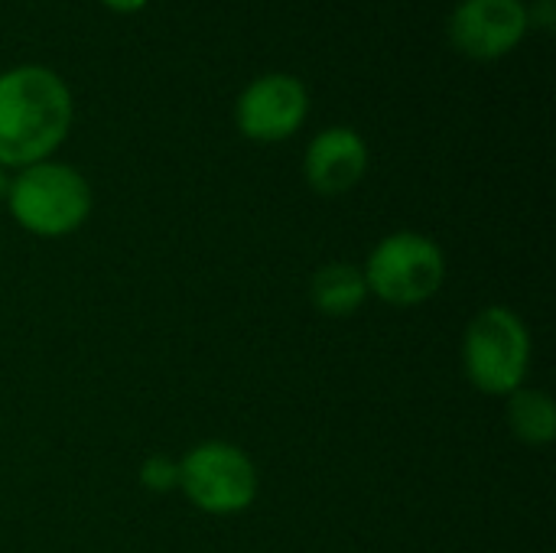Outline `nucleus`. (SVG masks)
I'll use <instances>...</instances> for the list:
<instances>
[{"mask_svg": "<svg viewBox=\"0 0 556 553\" xmlns=\"http://www.w3.org/2000/svg\"><path fill=\"white\" fill-rule=\"evenodd\" d=\"M75 121L68 81L36 62L0 72V166L26 169L52 160Z\"/></svg>", "mask_w": 556, "mask_h": 553, "instance_id": "f257e3e1", "label": "nucleus"}, {"mask_svg": "<svg viewBox=\"0 0 556 553\" xmlns=\"http://www.w3.org/2000/svg\"><path fill=\"white\" fill-rule=\"evenodd\" d=\"M7 209L13 222L33 238H68L75 235L94 205L88 179L62 160H42L16 176L7 186Z\"/></svg>", "mask_w": 556, "mask_h": 553, "instance_id": "f03ea898", "label": "nucleus"}, {"mask_svg": "<svg viewBox=\"0 0 556 553\" xmlns=\"http://www.w3.org/2000/svg\"><path fill=\"white\" fill-rule=\"evenodd\" d=\"M463 372L479 394L511 398L528 385L534 345L528 323L511 306L479 310L463 332Z\"/></svg>", "mask_w": 556, "mask_h": 553, "instance_id": "7ed1b4c3", "label": "nucleus"}, {"mask_svg": "<svg viewBox=\"0 0 556 553\" xmlns=\"http://www.w3.org/2000/svg\"><path fill=\"white\" fill-rule=\"evenodd\" d=\"M362 274L368 297H378L397 310H414L443 290L446 254L424 231H391L371 248Z\"/></svg>", "mask_w": 556, "mask_h": 553, "instance_id": "20e7f679", "label": "nucleus"}, {"mask_svg": "<svg viewBox=\"0 0 556 553\" xmlns=\"http://www.w3.org/2000/svg\"><path fill=\"white\" fill-rule=\"evenodd\" d=\"M257 489L261 479L254 460L228 440L195 443L179 460V492L202 515H241L254 505Z\"/></svg>", "mask_w": 556, "mask_h": 553, "instance_id": "39448f33", "label": "nucleus"}, {"mask_svg": "<svg viewBox=\"0 0 556 553\" xmlns=\"http://www.w3.org/2000/svg\"><path fill=\"white\" fill-rule=\"evenodd\" d=\"M309 117V91L290 72L254 78L235 101V127L254 143H283Z\"/></svg>", "mask_w": 556, "mask_h": 553, "instance_id": "423d86ee", "label": "nucleus"}, {"mask_svg": "<svg viewBox=\"0 0 556 553\" xmlns=\"http://www.w3.org/2000/svg\"><path fill=\"white\" fill-rule=\"evenodd\" d=\"M528 29L525 0H459L446 23L453 49L476 62L511 55L525 42Z\"/></svg>", "mask_w": 556, "mask_h": 553, "instance_id": "0eeeda50", "label": "nucleus"}, {"mask_svg": "<svg viewBox=\"0 0 556 553\" xmlns=\"http://www.w3.org/2000/svg\"><path fill=\"white\" fill-rule=\"evenodd\" d=\"M368 163L371 153L365 137L352 127L336 124L309 140L303 153V176L316 196H345L365 179Z\"/></svg>", "mask_w": 556, "mask_h": 553, "instance_id": "6e6552de", "label": "nucleus"}, {"mask_svg": "<svg viewBox=\"0 0 556 553\" xmlns=\"http://www.w3.org/2000/svg\"><path fill=\"white\" fill-rule=\"evenodd\" d=\"M365 300H368V284L362 267L355 264L332 261L319 267L309 280V303L319 316L349 319L365 306Z\"/></svg>", "mask_w": 556, "mask_h": 553, "instance_id": "1a4fd4ad", "label": "nucleus"}, {"mask_svg": "<svg viewBox=\"0 0 556 553\" xmlns=\"http://www.w3.org/2000/svg\"><path fill=\"white\" fill-rule=\"evenodd\" d=\"M508 427L511 433L534 450L551 447L556 437V404L541 388H518L508 398Z\"/></svg>", "mask_w": 556, "mask_h": 553, "instance_id": "9d476101", "label": "nucleus"}, {"mask_svg": "<svg viewBox=\"0 0 556 553\" xmlns=\"http://www.w3.org/2000/svg\"><path fill=\"white\" fill-rule=\"evenodd\" d=\"M140 482L143 489L156 492V495H166V492H176L179 489V460L166 456V453H153L140 463Z\"/></svg>", "mask_w": 556, "mask_h": 553, "instance_id": "9b49d317", "label": "nucleus"}, {"mask_svg": "<svg viewBox=\"0 0 556 553\" xmlns=\"http://www.w3.org/2000/svg\"><path fill=\"white\" fill-rule=\"evenodd\" d=\"M528 23L544 29V33H551L556 26V0H534L528 7Z\"/></svg>", "mask_w": 556, "mask_h": 553, "instance_id": "f8f14e48", "label": "nucleus"}, {"mask_svg": "<svg viewBox=\"0 0 556 553\" xmlns=\"http://www.w3.org/2000/svg\"><path fill=\"white\" fill-rule=\"evenodd\" d=\"M147 3H150V0H101V7H104V10H111V13H124V16L140 13Z\"/></svg>", "mask_w": 556, "mask_h": 553, "instance_id": "ddd939ff", "label": "nucleus"}, {"mask_svg": "<svg viewBox=\"0 0 556 553\" xmlns=\"http://www.w3.org/2000/svg\"><path fill=\"white\" fill-rule=\"evenodd\" d=\"M7 186H10V176H7V169L0 166V199L7 196Z\"/></svg>", "mask_w": 556, "mask_h": 553, "instance_id": "4468645a", "label": "nucleus"}]
</instances>
